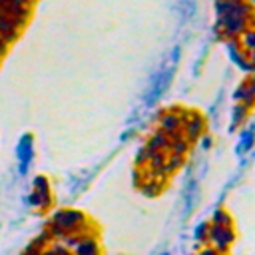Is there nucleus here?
Masks as SVG:
<instances>
[{
	"label": "nucleus",
	"mask_w": 255,
	"mask_h": 255,
	"mask_svg": "<svg viewBox=\"0 0 255 255\" xmlns=\"http://www.w3.org/2000/svg\"><path fill=\"white\" fill-rule=\"evenodd\" d=\"M217 14L223 26V32L229 36H237L241 32H247L251 8L245 4V0H219L217 2Z\"/></svg>",
	"instance_id": "f257e3e1"
},
{
	"label": "nucleus",
	"mask_w": 255,
	"mask_h": 255,
	"mask_svg": "<svg viewBox=\"0 0 255 255\" xmlns=\"http://www.w3.org/2000/svg\"><path fill=\"white\" fill-rule=\"evenodd\" d=\"M171 62H169V66L165 68V70H161L159 72V76L155 78V82H153V86H151V90H149V102H153L155 98H159V94L165 90V86L169 84V78H171Z\"/></svg>",
	"instance_id": "f03ea898"
},
{
	"label": "nucleus",
	"mask_w": 255,
	"mask_h": 255,
	"mask_svg": "<svg viewBox=\"0 0 255 255\" xmlns=\"http://www.w3.org/2000/svg\"><path fill=\"white\" fill-rule=\"evenodd\" d=\"M253 137H255V135H253V131H251V129H249V131H245V133L241 135V147H239V149H241V151H245L247 147H251Z\"/></svg>",
	"instance_id": "7ed1b4c3"
}]
</instances>
